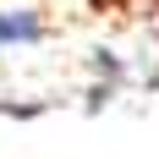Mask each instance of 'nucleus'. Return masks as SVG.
Masks as SVG:
<instances>
[{"instance_id": "3", "label": "nucleus", "mask_w": 159, "mask_h": 159, "mask_svg": "<svg viewBox=\"0 0 159 159\" xmlns=\"http://www.w3.org/2000/svg\"><path fill=\"white\" fill-rule=\"evenodd\" d=\"M0 49H11V33H6V6H0Z\"/></svg>"}, {"instance_id": "1", "label": "nucleus", "mask_w": 159, "mask_h": 159, "mask_svg": "<svg viewBox=\"0 0 159 159\" xmlns=\"http://www.w3.org/2000/svg\"><path fill=\"white\" fill-rule=\"evenodd\" d=\"M6 33H11V44H44L49 22L39 6H6Z\"/></svg>"}, {"instance_id": "2", "label": "nucleus", "mask_w": 159, "mask_h": 159, "mask_svg": "<svg viewBox=\"0 0 159 159\" xmlns=\"http://www.w3.org/2000/svg\"><path fill=\"white\" fill-rule=\"evenodd\" d=\"M39 110H44L39 99H33V104H16V99H6V93H0V115H39Z\"/></svg>"}]
</instances>
